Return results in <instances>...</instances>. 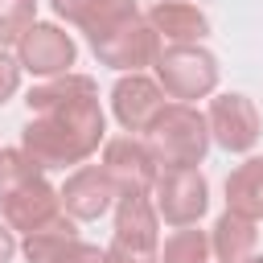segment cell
Segmentation results:
<instances>
[{"mask_svg":"<svg viewBox=\"0 0 263 263\" xmlns=\"http://www.w3.org/2000/svg\"><path fill=\"white\" fill-rule=\"evenodd\" d=\"M226 210L242 218H263V156H247L226 177Z\"/></svg>","mask_w":263,"mask_h":263,"instance_id":"17","label":"cell"},{"mask_svg":"<svg viewBox=\"0 0 263 263\" xmlns=\"http://www.w3.org/2000/svg\"><path fill=\"white\" fill-rule=\"evenodd\" d=\"M90 49H95V58H99L103 66L132 74V70L152 66V62H156V53L164 49V41H160V37H156V29L148 25V16H144V12H136V16H127L123 25H115L107 37L90 41Z\"/></svg>","mask_w":263,"mask_h":263,"instance_id":"6","label":"cell"},{"mask_svg":"<svg viewBox=\"0 0 263 263\" xmlns=\"http://www.w3.org/2000/svg\"><path fill=\"white\" fill-rule=\"evenodd\" d=\"M78 58V45L74 37L62 29V25H49V21H33L25 29V37L16 41V62L37 74V78H53V74H66Z\"/></svg>","mask_w":263,"mask_h":263,"instance_id":"8","label":"cell"},{"mask_svg":"<svg viewBox=\"0 0 263 263\" xmlns=\"http://www.w3.org/2000/svg\"><path fill=\"white\" fill-rule=\"evenodd\" d=\"M210 255H214L210 230H201L197 222L193 226H177L160 247V263H210Z\"/></svg>","mask_w":263,"mask_h":263,"instance_id":"18","label":"cell"},{"mask_svg":"<svg viewBox=\"0 0 263 263\" xmlns=\"http://www.w3.org/2000/svg\"><path fill=\"white\" fill-rule=\"evenodd\" d=\"M49 8H53L66 25L82 29V33H86V41L107 37L115 25H123L127 16H136V12H140V8H136V0H49Z\"/></svg>","mask_w":263,"mask_h":263,"instance_id":"14","label":"cell"},{"mask_svg":"<svg viewBox=\"0 0 263 263\" xmlns=\"http://www.w3.org/2000/svg\"><path fill=\"white\" fill-rule=\"evenodd\" d=\"M21 74H25V66L0 45V103H8V99L21 90Z\"/></svg>","mask_w":263,"mask_h":263,"instance_id":"21","label":"cell"},{"mask_svg":"<svg viewBox=\"0 0 263 263\" xmlns=\"http://www.w3.org/2000/svg\"><path fill=\"white\" fill-rule=\"evenodd\" d=\"M37 21V0H0V45H16Z\"/></svg>","mask_w":263,"mask_h":263,"instance_id":"20","label":"cell"},{"mask_svg":"<svg viewBox=\"0 0 263 263\" xmlns=\"http://www.w3.org/2000/svg\"><path fill=\"white\" fill-rule=\"evenodd\" d=\"M148 144L160 168H197L214 144L210 119L189 103H164V111L148 127Z\"/></svg>","mask_w":263,"mask_h":263,"instance_id":"2","label":"cell"},{"mask_svg":"<svg viewBox=\"0 0 263 263\" xmlns=\"http://www.w3.org/2000/svg\"><path fill=\"white\" fill-rule=\"evenodd\" d=\"M103 168H107V177L115 181V189H119V197L123 193H152V185H156V173H160V164H156V156H152V144H148V136H115V140H107L103 144V160H99Z\"/></svg>","mask_w":263,"mask_h":263,"instance_id":"7","label":"cell"},{"mask_svg":"<svg viewBox=\"0 0 263 263\" xmlns=\"http://www.w3.org/2000/svg\"><path fill=\"white\" fill-rule=\"evenodd\" d=\"M25 259L29 263H107V251L78 238V226L70 214H58L49 226L25 234Z\"/></svg>","mask_w":263,"mask_h":263,"instance_id":"9","label":"cell"},{"mask_svg":"<svg viewBox=\"0 0 263 263\" xmlns=\"http://www.w3.org/2000/svg\"><path fill=\"white\" fill-rule=\"evenodd\" d=\"M58 193H62V210L74 222H95L119 201V189H115V181L107 177L103 164H78Z\"/></svg>","mask_w":263,"mask_h":263,"instance_id":"13","label":"cell"},{"mask_svg":"<svg viewBox=\"0 0 263 263\" xmlns=\"http://www.w3.org/2000/svg\"><path fill=\"white\" fill-rule=\"evenodd\" d=\"M16 255V230L8 222H0V263H8Z\"/></svg>","mask_w":263,"mask_h":263,"instance_id":"22","label":"cell"},{"mask_svg":"<svg viewBox=\"0 0 263 263\" xmlns=\"http://www.w3.org/2000/svg\"><path fill=\"white\" fill-rule=\"evenodd\" d=\"M37 173H45L25 148H0V197L4 193H12L16 185H25L29 177H37Z\"/></svg>","mask_w":263,"mask_h":263,"instance_id":"19","label":"cell"},{"mask_svg":"<svg viewBox=\"0 0 263 263\" xmlns=\"http://www.w3.org/2000/svg\"><path fill=\"white\" fill-rule=\"evenodd\" d=\"M205 119H210L214 144L226 148V152H251L255 140H259V111H255V103H251L247 95H238V90L218 95V99L210 103Z\"/></svg>","mask_w":263,"mask_h":263,"instance_id":"12","label":"cell"},{"mask_svg":"<svg viewBox=\"0 0 263 263\" xmlns=\"http://www.w3.org/2000/svg\"><path fill=\"white\" fill-rule=\"evenodd\" d=\"M152 66L156 82L177 103H193L218 90V58L205 45H164Z\"/></svg>","mask_w":263,"mask_h":263,"instance_id":"4","label":"cell"},{"mask_svg":"<svg viewBox=\"0 0 263 263\" xmlns=\"http://www.w3.org/2000/svg\"><path fill=\"white\" fill-rule=\"evenodd\" d=\"M111 111L119 119L123 132L132 136H148V127L156 123V115L164 111V86L140 70L123 74L115 86H111Z\"/></svg>","mask_w":263,"mask_h":263,"instance_id":"10","label":"cell"},{"mask_svg":"<svg viewBox=\"0 0 263 263\" xmlns=\"http://www.w3.org/2000/svg\"><path fill=\"white\" fill-rule=\"evenodd\" d=\"M247 263H263V255H251V259H247Z\"/></svg>","mask_w":263,"mask_h":263,"instance_id":"23","label":"cell"},{"mask_svg":"<svg viewBox=\"0 0 263 263\" xmlns=\"http://www.w3.org/2000/svg\"><path fill=\"white\" fill-rule=\"evenodd\" d=\"M25 107L29 123L21 127V148L41 168L86 164L107 136V115L99 107V86L90 74L66 70L41 78L25 95Z\"/></svg>","mask_w":263,"mask_h":263,"instance_id":"1","label":"cell"},{"mask_svg":"<svg viewBox=\"0 0 263 263\" xmlns=\"http://www.w3.org/2000/svg\"><path fill=\"white\" fill-rule=\"evenodd\" d=\"M152 205L168 226H193L210 210V185L201 168H160L152 185Z\"/></svg>","mask_w":263,"mask_h":263,"instance_id":"5","label":"cell"},{"mask_svg":"<svg viewBox=\"0 0 263 263\" xmlns=\"http://www.w3.org/2000/svg\"><path fill=\"white\" fill-rule=\"evenodd\" d=\"M255 242H259L255 218H242V214H230V210L210 230V247H214L218 263H247L255 255Z\"/></svg>","mask_w":263,"mask_h":263,"instance_id":"16","label":"cell"},{"mask_svg":"<svg viewBox=\"0 0 263 263\" xmlns=\"http://www.w3.org/2000/svg\"><path fill=\"white\" fill-rule=\"evenodd\" d=\"M156 226L160 214L152 205V193H123L115 201V234L107 247V263H160Z\"/></svg>","mask_w":263,"mask_h":263,"instance_id":"3","label":"cell"},{"mask_svg":"<svg viewBox=\"0 0 263 263\" xmlns=\"http://www.w3.org/2000/svg\"><path fill=\"white\" fill-rule=\"evenodd\" d=\"M0 214L16 234H33L66 210H62V193L45 181V173H37V177H29L25 185H16L12 193L0 197Z\"/></svg>","mask_w":263,"mask_h":263,"instance_id":"11","label":"cell"},{"mask_svg":"<svg viewBox=\"0 0 263 263\" xmlns=\"http://www.w3.org/2000/svg\"><path fill=\"white\" fill-rule=\"evenodd\" d=\"M144 16L164 45H201V37L210 33L205 12L197 4H185V0H156Z\"/></svg>","mask_w":263,"mask_h":263,"instance_id":"15","label":"cell"}]
</instances>
